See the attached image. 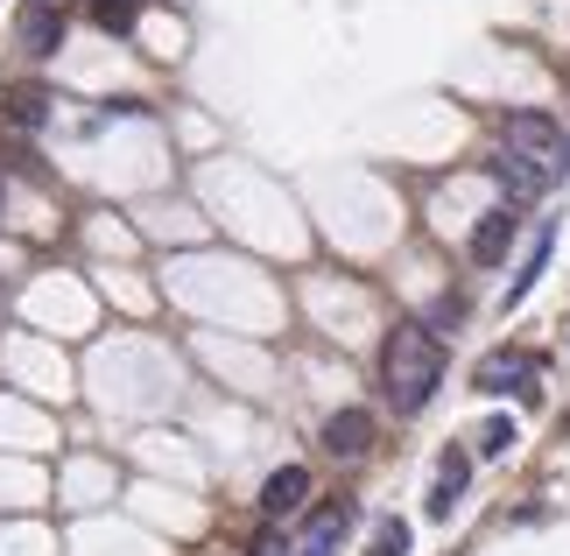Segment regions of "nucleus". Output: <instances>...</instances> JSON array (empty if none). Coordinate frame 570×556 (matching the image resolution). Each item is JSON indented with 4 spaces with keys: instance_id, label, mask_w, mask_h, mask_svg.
I'll use <instances>...</instances> for the list:
<instances>
[{
    "instance_id": "obj_1",
    "label": "nucleus",
    "mask_w": 570,
    "mask_h": 556,
    "mask_svg": "<svg viewBox=\"0 0 570 556\" xmlns=\"http://www.w3.org/2000/svg\"><path fill=\"white\" fill-rule=\"evenodd\" d=\"M381 388H387V409L394 416H423L430 394L444 388V339L430 324L402 318L381 339Z\"/></svg>"
},
{
    "instance_id": "obj_2",
    "label": "nucleus",
    "mask_w": 570,
    "mask_h": 556,
    "mask_svg": "<svg viewBox=\"0 0 570 556\" xmlns=\"http://www.w3.org/2000/svg\"><path fill=\"white\" fill-rule=\"evenodd\" d=\"M345 528H353V500L338 494V500H324L317 515L303 521V536H296L289 549H282V556H332V549L345 543Z\"/></svg>"
},
{
    "instance_id": "obj_3",
    "label": "nucleus",
    "mask_w": 570,
    "mask_h": 556,
    "mask_svg": "<svg viewBox=\"0 0 570 556\" xmlns=\"http://www.w3.org/2000/svg\"><path fill=\"white\" fill-rule=\"evenodd\" d=\"M514 233H521V212H514V205H493V212H479V226H472V240H465L472 269H493V261H508Z\"/></svg>"
},
{
    "instance_id": "obj_4",
    "label": "nucleus",
    "mask_w": 570,
    "mask_h": 556,
    "mask_svg": "<svg viewBox=\"0 0 570 556\" xmlns=\"http://www.w3.org/2000/svg\"><path fill=\"white\" fill-rule=\"evenodd\" d=\"M14 36H21V50H29V57H57L63 50V8H57V0H29Z\"/></svg>"
},
{
    "instance_id": "obj_5",
    "label": "nucleus",
    "mask_w": 570,
    "mask_h": 556,
    "mask_svg": "<svg viewBox=\"0 0 570 556\" xmlns=\"http://www.w3.org/2000/svg\"><path fill=\"white\" fill-rule=\"evenodd\" d=\"M303 500H311V472H303V465H275L268 486H261V515H268V521H289Z\"/></svg>"
},
{
    "instance_id": "obj_6",
    "label": "nucleus",
    "mask_w": 570,
    "mask_h": 556,
    "mask_svg": "<svg viewBox=\"0 0 570 556\" xmlns=\"http://www.w3.org/2000/svg\"><path fill=\"white\" fill-rule=\"evenodd\" d=\"M465 479H472V451H451L436 458V486H430V521H451V507L465 500Z\"/></svg>"
},
{
    "instance_id": "obj_7",
    "label": "nucleus",
    "mask_w": 570,
    "mask_h": 556,
    "mask_svg": "<svg viewBox=\"0 0 570 556\" xmlns=\"http://www.w3.org/2000/svg\"><path fill=\"white\" fill-rule=\"evenodd\" d=\"M514 381H521V394H535V360H529V352L500 345V352H487V360H479V388H487V394L514 388Z\"/></svg>"
},
{
    "instance_id": "obj_8",
    "label": "nucleus",
    "mask_w": 570,
    "mask_h": 556,
    "mask_svg": "<svg viewBox=\"0 0 570 556\" xmlns=\"http://www.w3.org/2000/svg\"><path fill=\"white\" fill-rule=\"evenodd\" d=\"M366 443H374V416H366V409L324 416V451H332V458H366Z\"/></svg>"
},
{
    "instance_id": "obj_9",
    "label": "nucleus",
    "mask_w": 570,
    "mask_h": 556,
    "mask_svg": "<svg viewBox=\"0 0 570 556\" xmlns=\"http://www.w3.org/2000/svg\"><path fill=\"white\" fill-rule=\"evenodd\" d=\"M550 247H557V218H542V233H535V247H529V261H521V275L508 282V310L529 296V289L542 282V269H550Z\"/></svg>"
},
{
    "instance_id": "obj_10",
    "label": "nucleus",
    "mask_w": 570,
    "mask_h": 556,
    "mask_svg": "<svg viewBox=\"0 0 570 556\" xmlns=\"http://www.w3.org/2000/svg\"><path fill=\"white\" fill-rule=\"evenodd\" d=\"M8 120L21 127V135H36V127L50 120V92H42V85H14V92H8Z\"/></svg>"
},
{
    "instance_id": "obj_11",
    "label": "nucleus",
    "mask_w": 570,
    "mask_h": 556,
    "mask_svg": "<svg viewBox=\"0 0 570 556\" xmlns=\"http://www.w3.org/2000/svg\"><path fill=\"white\" fill-rule=\"evenodd\" d=\"M141 8H148V0H92V21H99L106 36H127L141 21Z\"/></svg>"
},
{
    "instance_id": "obj_12",
    "label": "nucleus",
    "mask_w": 570,
    "mask_h": 556,
    "mask_svg": "<svg viewBox=\"0 0 570 556\" xmlns=\"http://www.w3.org/2000/svg\"><path fill=\"white\" fill-rule=\"evenodd\" d=\"M366 556H409V521H381L374 543H366Z\"/></svg>"
},
{
    "instance_id": "obj_13",
    "label": "nucleus",
    "mask_w": 570,
    "mask_h": 556,
    "mask_svg": "<svg viewBox=\"0 0 570 556\" xmlns=\"http://www.w3.org/2000/svg\"><path fill=\"white\" fill-rule=\"evenodd\" d=\"M508 443H514V422H508V416H493L487 430H479V458H508Z\"/></svg>"
},
{
    "instance_id": "obj_14",
    "label": "nucleus",
    "mask_w": 570,
    "mask_h": 556,
    "mask_svg": "<svg viewBox=\"0 0 570 556\" xmlns=\"http://www.w3.org/2000/svg\"><path fill=\"white\" fill-rule=\"evenodd\" d=\"M0 212H8V176H0Z\"/></svg>"
},
{
    "instance_id": "obj_15",
    "label": "nucleus",
    "mask_w": 570,
    "mask_h": 556,
    "mask_svg": "<svg viewBox=\"0 0 570 556\" xmlns=\"http://www.w3.org/2000/svg\"><path fill=\"white\" fill-rule=\"evenodd\" d=\"M0 303H8V289H0Z\"/></svg>"
}]
</instances>
